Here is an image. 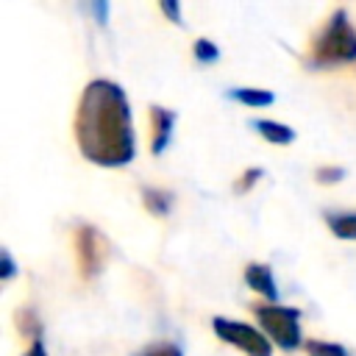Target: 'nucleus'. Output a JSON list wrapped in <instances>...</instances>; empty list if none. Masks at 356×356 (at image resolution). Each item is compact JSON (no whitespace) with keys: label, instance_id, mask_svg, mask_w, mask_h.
<instances>
[{"label":"nucleus","instance_id":"nucleus-1","mask_svg":"<svg viewBox=\"0 0 356 356\" xmlns=\"http://www.w3.org/2000/svg\"><path fill=\"white\" fill-rule=\"evenodd\" d=\"M75 142L86 161L100 167H122L136 156L131 106L120 83L97 78L81 92L75 108Z\"/></svg>","mask_w":356,"mask_h":356},{"label":"nucleus","instance_id":"nucleus-2","mask_svg":"<svg viewBox=\"0 0 356 356\" xmlns=\"http://www.w3.org/2000/svg\"><path fill=\"white\" fill-rule=\"evenodd\" d=\"M356 61V28L345 8H337L320 33L312 42V64L331 67V64H353Z\"/></svg>","mask_w":356,"mask_h":356},{"label":"nucleus","instance_id":"nucleus-3","mask_svg":"<svg viewBox=\"0 0 356 356\" xmlns=\"http://www.w3.org/2000/svg\"><path fill=\"white\" fill-rule=\"evenodd\" d=\"M253 314L261 325V331L267 334V339H273L281 350H295L300 345V312L298 309H286V306H275V303H256Z\"/></svg>","mask_w":356,"mask_h":356},{"label":"nucleus","instance_id":"nucleus-4","mask_svg":"<svg viewBox=\"0 0 356 356\" xmlns=\"http://www.w3.org/2000/svg\"><path fill=\"white\" fill-rule=\"evenodd\" d=\"M108 253H111V245L95 225L75 228V259H78V273L83 281H92L100 275Z\"/></svg>","mask_w":356,"mask_h":356},{"label":"nucleus","instance_id":"nucleus-5","mask_svg":"<svg viewBox=\"0 0 356 356\" xmlns=\"http://www.w3.org/2000/svg\"><path fill=\"white\" fill-rule=\"evenodd\" d=\"M211 328H214V334H217L222 342L239 348L245 356H273L270 339H267L259 328H253V325H248V323L228 320V317H214V320H211Z\"/></svg>","mask_w":356,"mask_h":356},{"label":"nucleus","instance_id":"nucleus-6","mask_svg":"<svg viewBox=\"0 0 356 356\" xmlns=\"http://www.w3.org/2000/svg\"><path fill=\"white\" fill-rule=\"evenodd\" d=\"M175 120H178V114L172 108H164L156 103L150 106V150H153V156H161L170 147Z\"/></svg>","mask_w":356,"mask_h":356},{"label":"nucleus","instance_id":"nucleus-7","mask_svg":"<svg viewBox=\"0 0 356 356\" xmlns=\"http://www.w3.org/2000/svg\"><path fill=\"white\" fill-rule=\"evenodd\" d=\"M245 284L253 289V292H259L261 298H267V303H275L278 300V286H275V278H273V273H270V267H264V264H248L245 267Z\"/></svg>","mask_w":356,"mask_h":356},{"label":"nucleus","instance_id":"nucleus-8","mask_svg":"<svg viewBox=\"0 0 356 356\" xmlns=\"http://www.w3.org/2000/svg\"><path fill=\"white\" fill-rule=\"evenodd\" d=\"M142 203L150 214L156 217H167L172 211V203H175V195L167 192V189H159V186H145L142 189Z\"/></svg>","mask_w":356,"mask_h":356},{"label":"nucleus","instance_id":"nucleus-9","mask_svg":"<svg viewBox=\"0 0 356 356\" xmlns=\"http://www.w3.org/2000/svg\"><path fill=\"white\" fill-rule=\"evenodd\" d=\"M250 125L259 131L261 139H267L273 145H289V142H295V131L289 125H284V122H275V120H253Z\"/></svg>","mask_w":356,"mask_h":356},{"label":"nucleus","instance_id":"nucleus-10","mask_svg":"<svg viewBox=\"0 0 356 356\" xmlns=\"http://www.w3.org/2000/svg\"><path fill=\"white\" fill-rule=\"evenodd\" d=\"M228 97L242 103V106H253V108H264L275 100L273 92L267 89H253V86H236V89H228Z\"/></svg>","mask_w":356,"mask_h":356},{"label":"nucleus","instance_id":"nucleus-11","mask_svg":"<svg viewBox=\"0 0 356 356\" xmlns=\"http://www.w3.org/2000/svg\"><path fill=\"white\" fill-rule=\"evenodd\" d=\"M325 222L334 236L339 239H356V211H328Z\"/></svg>","mask_w":356,"mask_h":356},{"label":"nucleus","instance_id":"nucleus-12","mask_svg":"<svg viewBox=\"0 0 356 356\" xmlns=\"http://www.w3.org/2000/svg\"><path fill=\"white\" fill-rule=\"evenodd\" d=\"M17 328L25 337H31V342H36L42 337V320H39V314L33 309H19L17 312Z\"/></svg>","mask_w":356,"mask_h":356},{"label":"nucleus","instance_id":"nucleus-13","mask_svg":"<svg viewBox=\"0 0 356 356\" xmlns=\"http://www.w3.org/2000/svg\"><path fill=\"white\" fill-rule=\"evenodd\" d=\"M306 353L309 356H350L339 342H328V339H309Z\"/></svg>","mask_w":356,"mask_h":356},{"label":"nucleus","instance_id":"nucleus-14","mask_svg":"<svg viewBox=\"0 0 356 356\" xmlns=\"http://www.w3.org/2000/svg\"><path fill=\"white\" fill-rule=\"evenodd\" d=\"M192 53H195V58H197L200 64H214V61L220 58V47H217L211 39H203V36L192 44Z\"/></svg>","mask_w":356,"mask_h":356},{"label":"nucleus","instance_id":"nucleus-15","mask_svg":"<svg viewBox=\"0 0 356 356\" xmlns=\"http://www.w3.org/2000/svg\"><path fill=\"white\" fill-rule=\"evenodd\" d=\"M264 175V170L261 167H248L236 181H234V192L236 195H245V192H250L253 186H256V181Z\"/></svg>","mask_w":356,"mask_h":356},{"label":"nucleus","instance_id":"nucleus-16","mask_svg":"<svg viewBox=\"0 0 356 356\" xmlns=\"http://www.w3.org/2000/svg\"><path fill=\"white\" fill-rule=\"evenodd\" d=\"M314 178L317 184H337L345 178V167H334V164H323L314 170Z\"/></svg>","mask_w":356,"mask_h":356},{"label":"nucleus","instance_id":"nucleus-17","mask_svg":"<svg viewBox=\"0 0 356 356\" xmlns=\"http://www.w3.org/2000/svg\"><path fill=\"white\" fill-rule=\"evenodd\" d=\"M142 356H184V353H181V348L172 345V342H156V345H147V348L142 350Z\"/></svg>","mask_w":356,"mask_h":356},{"label":"nucleus","instance_id":"nucleus-18","mask_svg":"<svg viewBox=\"0 0 356 356\" xmlns=\"http://www.w3.org/2000/svg\"><path fill=\"white\" fill-rule=\"evenodd\" d=\"M14 275H17V264H14L11 253L3 248V250H0V278H3V281H11Z\"/></svg>","mask_w":356,"mask_h":356},{"label":"nucleus","instance_id":"nucleus-19","mask_svg":"<svg viewBox=\"0 0 356 356\" xmlns=\"http://www.w3.org/2000/svg\"><path fill=\"white\" fill-rule=\"evenodd\" d=\"M89 14H95L97 25H106V19H108V3H106V0H95V3H89Z\"/></svg>","mask_w":356,"mask_h":356},{"label":"nucleus","instance_id":"nucleus-20","mask_svg":"<svg viewBox=\"0 0 356 356\" xmlns=\"http://www.w3.org/2000/svg\"><path fill=\"white\" fill-rule=\"evenodd\" d=\"M161 11L172 19V22H181V6L172 3V0H161Z\"/></svg>","mask_w":356,"mask_h":356},{"label":"nucleus","instance_id":"nucleus-21","mask_svg":"<svg viewBox=\"0 0 356 356\" xmlns=\"http://www.w3.org/2000/svg\"><path fill=\"white\" fill-rule=\"evenodd\" d=\"M22 356H47V350H44V342H42V339L31 342V345H28V350H25Z\"/></svg>","mask_w":356,"mask_h":356}]
</instances>
